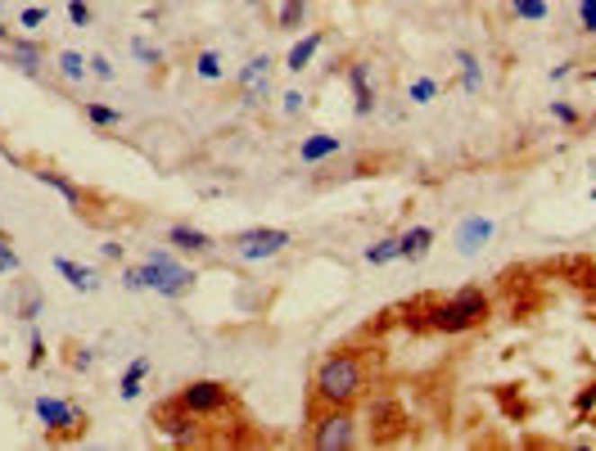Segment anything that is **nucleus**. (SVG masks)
<instances>
[{
	"label": "nucleus",
	"instance_id": "nucleus-1",
	"mask_svg": "<svg viewBox=\"0 0 596 451\" xmlns=\"http://www.w3.org/2000/svg\"><path fill=\"white\" fill-rule=\"evenodd\" d=\"M366 388V361L357 352H330L312 374V397L321 406H353Z\"/></svg>",
	"mask_w": 596,
	"mask_h": 451
},
{
	"label": "nucleus",
	"instance_id": "nucleus-2",
	"mask_svg": "<svg viewBox=\"0 0 596 451\" xmlns=\"http://www.w3.org/2000/svg\"><path fill=\"white\" fill-rule=\"evenodd\" d=\"M483 316H488V293L474 289V284L456 289L443 302H429V325L443 329V334H465V329L483 325Z\"/></svg>",
	"mask_w": 596,
	"mask_h": 451
},
{
	"label": "nucleus",
	"instance_id": "nucleus-3",
	"mask_svg": "<svg viewBox=\"0 0 596 451\" xmlns=\"http://www.w3.org/2000/svg\"><path fill=\"white\" fill-rule=\"evenodd\" d=\"M140 275H145V289H154L158 298H185L194 289V266L176 262L167 248H149L145 262H140Z\"/></svg>",
	"mask_w": 596,
	"mask_h": 451
},
{
	"label": "nucleus",
	"instance_id": "nucleus-4",
	"mask_svg": "<svg viewBox=\"0 0 596 451\" xmlns=\"http://www.w3.org/2000/svg\"><path fill=\"white\" fill-rule=\"evenodd\" d=\"M312 446L317 451H348L357 446V419L348 415V406H321L312 410Z\"/></svg>",
	"mask_w": 596,
	"mask_h": 451
},
{
	"label": "nucleus",
	"instance_id": "nucleus-5",
	"mask_svg": "<svg viewBox=\"0 0 596 451\" xmlns=\"http://www.w3.org/2000/svg\"><path fill=\"white\" fill-rule=\"evenodd\" d=\"M289 230H280V226H248V230H239L235 239H230V253L239 257V262H271V257H280L284 248H289Z\"/></svg>",
	"mask_w": 596,
	"mask_h": 451
},
{
	"label": "nucleus",
	"instance_id": "nucleus-6",
	"mask_svg": "<svg viewBox=\"0 0 596 451\" xmlns=\"http://www.w3.org/2000/svg\"><path fill=\"white\" fill-rule=\"evenodd\" d=\"M172 401H176L181 410H190V415H217V410L230 406V388L217 383V379H194V383H185Z\"/></svg>",
	"mask_w": 596,
	"mask_h": 451
},
{
	"label": "nucleus",
	"instance_id": "nucleus-7",
	"mask_svg": "<svg viewBox=\"0 0 596 451\" xmlns=\"http://www.w3.org/2000/svg\"><path fill=\"white\" fill-rule=\"evenodd\" d=\"M32 410H37V419L46 424V433H68V437L86 433V415H82L73 401H64V397L41 392V397L32 401Z\"/></svg>",
	"mask_w": 596,
	"mask_h": 451
},
{
	"label": "nucleus",
	"instance_id": "nucleus-8",
	"mask_svg": "<svg viewBox=\"0 0 596 451\" xmlns=\"http://www.w3.org/2000/svg\"><path fill=\"white\" fill-rule=\"evenodd\" d=\"M235 86H239L244 104H257V100H266V95H271V55H253V59L239 68Z\"/></svg>",
	"mask_w": 596,
	"mask_h": 451
},
{
	"label": "nucleus",
	"instance_id": "nucleus-9",
	"mask_svg": "<svg viewBox=\"0 0 596 451\" xmlns=\"http://www.w3.org/2000/svg\"><path fill=\"white\" fill-rule=\"evenodd\" d=\"M492 235H497L492 217L470 212V217H461V226H456V253H461V257H474V253H483V248L492 244Z\"/></svg>",
	"mask_w": 596,
	"mask_h": 451
},
{
	"label": "nucleus",
	"instance_id": "nucleus-10",
	"mask_svg": "<svg viewBox=\"0 0 596 451\" xmlns=\"http://www.w3.org/2000/svg\"><path fill=\"white\" fill-rule=\"evenodd\" d=\"M167 244H172L176 253H190V257L217 253V239H212L208 230H199V226H185V221H176V226L167 230Z\"/></svg>",
	"mask_w": 596,
	"mask_h": 451
},
{
	"label": "nucleus",
	"instance_id": "nucleus-11",
	"mask_svg": "<svg viewBox=\"0 0 596 451\" xmlns=\"http://www.w3.org/2000/svg\"><path fill=\"white\" fill-rule=\"evenodd\" d=\"M348 86H353V113H357V118H371V113H375L371 64H348Z\"/></svg>",
	"mask_w": 596,
	"mask_h": 451
},
{
	"label": "nucleus",
	"instance_id": "nucleus-12",
	"mask_svg": "<svg viewBox=\"0 0 596 451\" xmlns=\"http://www.w3.org/2000/svg\"><path fill=\"white\" fill-rule=\"evenodd\" d=\"M5 59H10L19 73L37 77V73H41V64H46V50H41L37 41H28V37H14V41H5Z\"/></svg>",
	"mask_w": 596,
	"mask_h": 451
},
{
	"label": "nucleus",
	"instance_id": "nucleus-13",
	"mask_svg": "<svg viewBox=\"0 0 596 451\" xmlns=\"http://www.w3.org/2000/svg\"><path fill=\"white\" fill-rule=\"evenodd\" d=\"M344 149V140L339 136H330V131H312L303 145H298V163H308V167H317V163H326V158H335Z\"/></svg>",
	"mask_w": 596,
	"mask_h": 451
},
{
	"label": "nucleus",
	"instance_id": "nucleus-14",
	"mask_svg": "<svg viewBox=\"0 0 596 451\" xmlns=\"http://www.w3.org/2000/svg\"><path fill=\"white\" fill-rule=\"evenodd\" d=\"M32 176H37L41 185H50V190H55V194H59L73 212H82V185H77V181H68V176H64V172H55V167H32Z\"/></svg>",
	"mask_w": 596,
	"mask_h": 451
},
{
	"label": "nucleus",
	"instance_id": "nucleus-15",
	"mask_svg": "<svg viewBox=\"0 0 596 451\" xmlns=\"http://www.w3.org/2000/svg\"><path fill=\"white\" fill-rule=\"evenodd\" d=\"M434 248V230L429 226H411L407 235H398V257L402 262H425Z\"/></svg>",
	"mask_w": 596,
	"mask_h": 451
},
{
	"label": "nucleus",
	"instance_id": "nucleus-16",
	"mask_svg": "<svg viewBox=\"0 0 596 451\" xmlns=\"http://www.w3.org/2000/svg\"><path fill=\"white\" fill-rule=\"evenodd\" d=\"M149 370H154V361H149V356H136V361L122 370V379H118V397H122V401H136V397L145 392Z\"/></svg>",
	"mask_w": 596,
	"mask_h": 451
},
{
	"label": "nucleus",
	"instance_id": "nucleus-17",
	"mask_svg": "<svg viewBox=\"0 0 596 451\" xmlns=\"http://www.w3.org/2000/svg\"><path fill=\"white\" fill-rule=\"evenodd\" d=\"M55 271L77 289V293H95L100 289V275L91 271V266H82V262H73V257H55Z\"/></svg>",
	"mask_w": 596,
	"mask_h": 451
},
{
	"label": "nucleus",
	"instance_id": "nucleus-18",
	"mask_svg": "<svg viewBox=\"0 0 596 451\" xmlns=\"http://www.w3.org/2000/svg\"><path fill=\"white\" fill-rule=\"evenodd\" d=\"M321 41H326L321 32H308L303 41H293V46H289V55H284V68H289V73H303V68H312V59H317Z\"/></svg>",
	"mask_w": 596,
	"mask_h": 451
},
{
	"label": "nucleus",
	"instance_id": "nucleus-19",
	"mask_svg": "<svg viewBox=\"0 0 596 451\" xmlns=\"http://www.w3.org/2000/svg\"><path fill=\"white\" fill-rule=\"evenodd\" d=\"M456 64H461V91H465V95H479V91H483V68H479V55L456 50Z\"/></svg>",
	"mask_w": 596,
	"mask_h": 451
},
{
	"label": "nucleus",
	"instance_id": "nucleus-20",
	"mask_svg": "<svg viewBox=\"0 0 596 451\" xmlns=\"http://www.w3.org/2000/svg\"><path fill=\"white\" fill-rule=\"evenodd\" d=\"M194 77H199V82H221V77H226L221 55H217V50H199V55H194Z\"/></svg>",
	"mask_w": 596,
	"mask_h": 451
},
{
	"label": "nucleus",
	"instance_id": "nucleus-21",
	"mask_svg": "<svg viewBox=\"0 0 596 451\" xmlns=\"http://www.w3.org/2000/svg\"><path fill=\"white\" fill-rule=\"evenodd\" d=\"M41 307H46V298L37 293V284H28V280H19V320H37L41 316Z\"/></svg>",
	"mask_w": 596,
	"mask_h": 451
},
{
	"label": "nucleus",
	"instance_id": "nucleus-22",
	"mask_svg": "<svg viewBox=\"0 0 596 451\" xmlns=\"http://www.w3.org/2000/svg\"><path fill=\"white\" fill-rule=\"evenodd\" d=\"M510 14L519 23H546L551 19V5H546V0H510Z\"/></svg>",
	"mask_w": 596,
	"mask_h": 451
},
{
	"label": "nucleus",
	"instance_id": "nucleus-23",
	"mask_svg": "<svg viewBox=\"0 0 596 451\" xmlns=\"http://www.w3.org/2000/svg\"><path fill=\"white\" fill-rule=\"evenodd\" d=\"M303 19H308V0H284L280 14H275L280 32H298V28H303Z\"/></svg>",
	"mask_w": 596,
	"mask_h": 451
},
{
	"label": "nucleus",
	"instance_id": "nucleus-24",
	"mask_svg": "<svg viewBox=\"0 0 596 451\" xmlns=\"http://www.w3.org/2000/svg\"><path fill=\"white\" fill-rule=\"evenodd\" d=\"M59 77H64V82H86V77H91V64H86L77 50H59Z\"/></svg>",
	"mask_w": 596,
	"mask_h": 451
},
{
	"label": "nucleus",
	"instance_id": "nucleus-25",
	"mask_svg": "<svg viewBox=\"0 0 596 451\" xmlns=\"http://www.w3.org/2000/svg\"><path fill=\"white\" fill-rule=\"evenodd\" d=\"M82 113H86L91 127H118V122H122V109H113V104H95V100H86Z\"/></svg>",
	"mask_w": 596,
	"mask_h": 451
},
{
	"label": "nucleus",
	"instance_id": "nucleus-26",
	"mask_svg": "<svg viewBox=\"0 0 596 451\" xmlns=\"http://www.w3.org/2000/svg\"><path fill=\"white\" fill-rule=\"evenodd\" d=\"M438 95H443V86H438L434 77H416V82L407 86V100H411V104H434Z\"/></svg>",
	"mask_w": 596,
	"mask_h": 451
},
{
	"label": "nucleus",
	"instance_id": "nucleus-27",
	"mask_svg": "<svg viewBox=\"0 0 596 451\" xmlns=\"http://www.w3.org/2000/svg\"><path fill=\"white\" fill-rule=\"evenodd\" d=\"M398 257V235H384V239H375L371 248H366V262L371 266H384V262H393Z\"/></svg>",
	"mask_w": 596,
	"mask_h": 451
},
{
	"label": "nucleus",
	"instance_id": "nucleus-28",
	"mask_svg": "<svg viewBox=\"0 0 596 451\" xmlns=\"http://www.w3.org/2000/svg\"><path fill=\"white\" fill-rule=\"evenodd\" d=\"M131 55H136L145 68H158V64H163V50H158V46H149L145 37H136V41H131Z\"/></svg>",
	"mask_w": 596,
	"mask_h": 451
},
{
	"label": "nucleus",
	"instance_id": "nucleus-29",
	"mask_svg": "<svg viewBox=\"0 0 596 451\" xmlns=\"http://www.w3.org/2000/svg\"><path fill=\"white\" fill-rule=\"evenodd\" d=\"M50 23V10H41V5H28L23 14H19V28H28V32H41Z\"/></svg>",
	"mask_w": 596,
	"mask_h": 451
},
{
	"label": "nucleus",
	"instance_id": "nucleus-30",
	"mask_svg": "<svg viewBox=\"0 0 596 451\" xmlns=\"http://www.w3.org/2000/svg\"><path fill=\"white\" fill-rule=\"evenodd\" d=\"M41 361H46V338H41V329L32 325V329H28V365L37 370Z\"/></svg>",
	"mask_w": 596,
	"mask_h": 451
},
{
	"label": "nucleus",
	"instance_id": "nucleus-31",
	"mask_svg": "<svg viewBox=\"0 0 596 451\" xmlns=\"http://www.w3.org/2000/svg\"><path fill=\"white\" fill-rule=\"evenodd\" d=\"M91 19H95V14H91L86 0H68V23H73V28H91Z\"/></svg>",
	"mask_w": 596,
	"mask_h": 451
},
{
	"label": "nucleus",
	"instance_id": "nucleus-32",
	"mask_svg": "<svg viewBox=\"0 0 596 451\" xmlns=\"http://www.w3.org/2000/svg\"><path fill=\"white\" fill-rule=\"evenodd\" d=\"M578 28L596 37V0H578Z\"/></svg>",
	"mask_w": 596,
	"mask_h": 451
},
{
	"label": "nucleus",
	"instance_id": "nucleus-33",
	"mask_svg": "<svg viewBox=\"0 0 596 451\" xmlns=\"http://www.w3.org/2000/svg\"><path fill=\"white\" fill-rule=\"evenodd\" d=\"M551 118H555L560 127H578V109L564 104V100H551Z\"/></svg>",
	"mask_w": 596,
	"mask_h": 451
},
{
	"label": "nucleus",
	"instance_id": "nucleus-34",
	"mask_svg": "<svg viewBox=\"0 0 596 451\" xmlns=\"http://www.w3.org/2000/svg\"><path fill=\"white\" fill-rule=\"evenodd\" d=\"M86 64H91V77H100V82H113V77H118V68H113L104 55H91Z\"/></svg>",
	"mask_w": 596,
	"mask_h": 451
},
{
	"label": "nucleus",
	"instance_id": "nucleus-35",
	"mask_svg": "<svg viewBox=\"0 0 596 451\" xmlns=\"http://www.w3.org/2000/svg\"><path fill=\"white\" fill-rule=\"evenodd\" d=\"M303 104H308L303 91H284V95H280V113H303Z\"/></svg>",
	"mask_w": 596,
	"mask_h": 451
},
{
	"label": "nucleus",
	"instance_id": "nucleus-36",
	"mask_svg": "<svg viewBox=\"0 0 596 451\" xmlns=\"http://www.w3.org/2000/svg\"><path fill=\"white\" fill-rule=\"evenodd\" d=\"M0 257L10 262V271H19V253H14V239H10L5 230H0Z\"/></svg>",
	"mask_w": 596,
	"mask_h": 451
},
{
	"label": "nucleus",
	"instance_id": "nucleus-37",
	"mask_svg": "<svg viewBox=\"0 0 596 451\" xmlns=\"http://www.w3.org/2000/svg\"><path fill=\"white\" fill-rule=\"evenodd\" d=\"M122 289H131V293H140V289H145V275H140V266H127V271H122Z\"/></svg>",
	"mask_w": 596,
	"mask_h": 451
},
{
	"label": "nucleus",
	"instance_id": "nucleus-38",
	"mask_svg": "<svg viewBox=\"0 0 596 451\" xmlns=\"http://www.w3.org/2000/svg\"><path fill=\"white\" fill-rule=\"evenodd\" d=\"M91 361H95L91 347H77V352H73V370H91Z\"/></svg>",
	"mask_w": 596,
	"mask_h": 451
},
{
	"label": "nucleus",
	"instance_id": "nucleus-39",
	"mask_svg": "<svg viewBox=\"0 0 596 451\" xmlns=\"http://www.w3.org/2000/svg\"><path fill=\"white\" fill-rule=\"evenodd\" d=\"M104 257H109V262H122V244L109 239V244H104Z\"/></svg>",
	"mask_w": 596,
	"mask_h": 451
},
{
	"label": "nucleus",
	"instance_id": "nucleus-40",
	"mask_svg": "<svg viewBox=\"0 0 596 451\" xmlns=\"http://www.w3.org/2000/svg\"><path fill=\"white\" fill-rule=\"evenodd\" d=\"M569 73H573V64H555V68H551V82H564Z\"/></svg>",
	"mask_w": 596,
	"mask_h": 451
},
{
	"label": "nucleus",
	"instance_id": "nucleus-41",
	"mask_svg": "<svg viewBox=\"0 0 596 451\" xmlns=\"http://www.w3.org/2000/svg\"><path fill=\"white\" fill-rule=\"evenodd\" d=\"M587 82H596V68H591V73H587Z\"/></svg>",
	"mask_w": 596,
	"mask_h": 451
},
{
	"label": "nucleus",
	"instance_id": "nucleus-42",
	"mask_svg": "<svg viewBox=\"0 0 596 451\" xmlns=\"http://www.w3.org/2000/svg\"><path fill=\"white\" fill-rule=\"evenodd\" d=\"M591 172H596V163H591Z\"/></svg>",
	"mask_w": 596,
	"mask_h": 451
},
{
	"label": "nucleus",
	"instance_id": "nucleus-43",
	"mask_svg": "<svg viewBox=\"0 0 596 451\" xmlns=\"http://www.w3.org/2000/svg\"><path fill=\"white\" fill-rule=\"evenodd\" d=\"M0 23H5V19H0Z\"/></svg>",
	"mask_w": 596,
	"mask_h": 451
}]
</instances>
